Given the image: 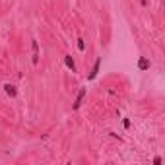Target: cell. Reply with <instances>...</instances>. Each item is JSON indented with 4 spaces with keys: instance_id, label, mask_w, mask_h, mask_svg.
<instances>
[{
    "instance_id": "1",
    "label": "cell",
    "mask_w": 165,
    "mask_h": 165,
    "mask_svg": "<svg viewBox=\"0 0 165 165\" xmlns=\"http://www.w3.org/2000/svg\"><path fill=\"white\" fill-rule=\"evenodd\" d=\"M86 93H87L86 87H82V89L78 91V95H76V101H74V109H80V105H82V101H84V97H86Z\"/></svg>"
},
{
    "instance_id": "2",
    "label": "cell",
    "mask_w": 165,
    "mask_h": 165,
    "mask_svg": "<svg viewBox=\"0 0 165 165\" xmlns=\"http://www.w3.org/2000/svg\"><path fill=\"white\" fill-rule=\"evenodd\" d=\"M99 68H101V56L95 60V64H93V70H91V74L87 76V80H95V76L99 74Z\"/></svg>"
},
{
    "instance_id": "3",
    "label": "cell",
    "mask_w": 165,
    "mask_h": 165,
    "mask_svg": "<svg viewBox=\"0 0 165 165\" xmlns=\"http://www.w3.org/2000/svg\"><path fill=\"white\" fill-rule=\"evenodd\" d=\"M31 47H33V58H31V60H33V64H37V62H39V43L33 39Z\"/></svg>"
},
{
    "instance_id": "4",
    "label": "cell",
    "mask_w": 165,
    "mask_h": 165,
    "mask_svg": "<svg viewBox=\"0 0 165 165\" xmlns=\"http://www.w3.org/2000/svg\"><path fill=\"white\" fill-rule=\"evenodd\" d=\"M4 91H6V95H10V97H16L18 95V89H16L14 84H4Z\"/></svg>"
},
{
    "instance_id": "5",
    "label": "cell",
    "mask_w": 165,
    "mask_h": 165,
    "mask_svg": "<svg viewBox=\"0 0 165 165\" xmlns=\"http://www.w3.org/2000/svg\"><path fill=\"white\" fill-rule=\"evenodd\" d=\"M64 64L68 66L72 72H76V62H74V58H72L70 54H66V56H64Z\"/></svg>"
},
{
    "instance_id": "6",
    "label": "cell",
    "mask_w": 165,
    "mask_h": 165,
    "mask_svg": "<svg viewBox=\"0 0 165 165\" xmlns=\"http://www.w3.org/2000/svg\"><path fill=\"white\" fill-rule=\"evenodd\" d=\"M150 66H152V62H150L146 56H142L140 60H138V68H140V70H148Z\"/></svg>"
},
{
    "instance_id": "7",
    "label": "cell",
    "mask_w": 165,
    "mask_h": 165,
    "mask_svg": "<svg viewBox=\"0 0 165 165\" xmlns=\"http://www.w3.org/2000/svg\"><path fill=\"white\" fill-rule=\"evenodd\" d=\"M78 49H80V51L86 49V43H84V39H78Z\"/></svg>"
},
{
    "instance_id": "8",
    "label": "cell",
    "mask_w": 165,
    "mask_h": 165,
    "mask_svg": "<svg viewBox=\"0 0 165 165\" xmlns=\"http://www.w3.org/2000/svg\"><path fill=\"white\" fill-rule=\"evenodd\" d=\"M153 163H155V165H159V163H161V157H159V155H157V157H153Z\"/></svg>"
}]
</instances>
